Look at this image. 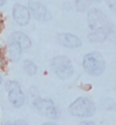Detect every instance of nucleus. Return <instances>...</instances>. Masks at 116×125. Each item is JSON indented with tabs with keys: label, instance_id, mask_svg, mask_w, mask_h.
<instances>
[{
	"label": "nucleus",
	"instance_id": "1",
	"mask_svg": "<svg viewBox=\"0 0 116 125\" xmlns=\"http://www.w3.org/2000/svg\"><path fill=\"white\" fill-rule=\"evenodd\" d=\"M68 112L71 115L75 117H91L96 112V106L91 99L86 97L77 98L73 104H71L68 107Z\"/></svg>",
	"mask_w": 116,
	"mask_h": 125
},
{
	"label": "nucleus",
	"instance_id": "2",
	"mask_svg": "<svg viewBox=\"0 0 116 125\" xmlns=\"http://www.w3.org/2000/svg\"><path fill=\"white\" fill-rule=\"evenodd\" d=\"M83 68L88 74L93 76L101 75L105 71L104 57L97 51L86 53L83 58Z\"/></svg>",
	"mask_w": 116,
	"mask_h": 125
},
{
	"label": "nucleus",
	"instance_id": "3",
	"mask_svg": "<svg viewBox=\"0 0 116 125\" xmlns=\"http://www.w3.org/2000/svg\"><path fill=\"white\" fill-rule=\"evenodd\" d=\"M50 67L53 71V73L62 80L70 79L74 72L72 62L66 56H57L53 58L50 62Z\"/></svg>",
	"mask_w": 116,
	"mask_h": 125
},
{
	"label": "nucleus",
	"instance_id": "4",
	"mask_svg": "<svg viewBox=\"0 0 116 125\" xmlns=\"http://www.w3.org/2000/svg\"><path fill=\"white\" fill-rule=\"evenodd\" d=\"M33 106L34 108L44 117L53 118V119H56L58 117V110H57L53 101L50 100V99H43V98L34 99Z\"/></svg>",
	"mask_w": 116,
	"mask_h": 125
},
{
	"label": "nucleus",
	"instance_id": "5",
	"mask_svg": "<svg viewBox=\"0 0 116 125\" xmlns=\"http://www.w3.org/2000/svg\"><path fill=\"white\" fill-rule=\"evenodd\" d=\"M6 90L8 91V100L14 107L20 108L25 102V95L21 89L20 84L14 81H9L6 84Z\"/></svg>",
	"mask_w": 116,
	"mask_h": 125
},
{
	"label": "nucleus",
	"instance_id": "6",
	"mask_svg": "<svg viewBox=\"0 0 116 125\" xmlns=\"http://www.w3.org/2000/svg\"><path fill=\"white\" fill-rule=\"evenodd\" d=\"M88 23H89L90 30H96V29L109 25V22L107 20L106 15L101 10L96 9V8L90 9L89 16H88Z\"/></svg>",
	"mask_w": 116,
	"mask_h": 125
},
{
	"label": "nucleus",
	"instance_id": "7",
	"mask_svg": "<svg viewBox=\"0 0 116 125\" xmlns=\"http://www.w3.org/2000/svg\"><path fill=\"white\" fill-rule=\"evenodd\" d=\"M29 11H30V14H32V16L35 20L40 21V22H48L53 17L50 11L47 9V7L38 1H30L29 2Z\"/></svg>",
	"mask_w": 116,
	"mask_h": 125
},
{
	"label": "nucleus",
	"instance_id": "8",
	"mask_svg": "<svg viewBox=\"0 0 116 125\" xmlns=\"http://www.w3.org/2000/svg\"><path fill=\"white\" fill-rule=\"evenodd\" d=\"M13 17H14V21H15L18 25L25 26V25H27L29 22H30L31 14L25 6L20 5V3H16L13 8Z\"/></svg>",
	"mask_w": 116,
	"mask_h": 125
},
{
	"label": "nucleus",
	"instance_id": "9",
	"mask_svg": "<svg viewBox=\"0 0 116 125\" xmlns=\"http://www.w3.org/2000/svg\"><path fill=\"white\" fill-rule=\"evenodd\" d=\"M57 42L65 48H79L82 44V41L74 34L71 33H59L57 34Z\"/></svg>",
	"mask_w": 116,
	"mask_h": 125
},
{
	"label": "nucleus",
	"instance_id": "10",
	"mask_svg": "<svg viewBox=\"0 0 116 125\" xmlns=\"http://www.w3.org/2000/svg\"><path fill=\"white\" fill-rule=\"evenodd\" d=\"M113 33V26L112 25H107V26L100 27V29H96V30H90L89 33V39L91 42L98 43V42H104L105 40L108 38L109 34Z\"/></svg>",
	"mask_w": 116,
	"mask_h": 125
},
{
	"label": "nucleus",
	"instance_id": "11",
	"mask_svg": "<svg viewBox=\"0 0 116 125\" xmlns=\"http://www.w3.org/2000/svg\"><path fill=\"white\" fill-rule=\"evenodd\" d=\"M8 41H15L20 44L23 49H27L30 48L32 42H31V39L26 34H24L23 32H14L13 34H10V36L8 38Z\"/></svg>",
	"mask_w": 116,
	"mask_h": 125
},
{
	"label": "nucleus",
	"instance_id": "12",
	"mask_svg": "<svg viewBox=\"0 0 116 125\" xmlns=\"http://www.w3.org/2000/svg\"><path fill=\"white\" fill-rule=\"evenodd\" d=\"M22 50L23 48L15 41H9L8 44V56L11 62H18L22 57Z\"/></svg>",
	"mask_w": 116,
	"mask_h": 125
},
{
	"label": "nucleus",
	"instance_id": "13",
	"mask_svg": "<svg viewBox=\"0 0 116 125\" xmlns=\"http://www.w3.org/2000/svg\"><path fill=\"white\" fill-rule=\"evenodd\" d=\"M23 68H24V72L26 73L27 75H31V76L35 75L38 72V66L33 62H31V60H26L24 62Z\"/></svg>",
	"mask_w": 116,
	"mask_h": 125
},
{
	"label": "nucleus",
	"instance_id": "14",
	"mask_svg": "<svg viewBox=\"0 0 116 125\" xmlns=\"http://www.w3.org/2000/svg\"><path fill=\"white\" fill-rule=\"evenodd\" d=\"M75 6H76L77 10L84 11L88 8V0H75Z\"/></svg>",
	"mask_w": 116,
	"mask_h": 125
},
{
	"label": "nucleus",
	"instance_id": "15",
	"mask_svg": "<svg viewBox=\"0 0 116 125\" xmlns=\"http://www.w3.org/2000/svg\"><path fill=\"white\" fill-rule=\"evenodd\" d=\"M5 64H6V62H5V58H3L2 53L0 52V69L5 68Z\"/></svg>",
	"mask_w": 116,
	"mask_h": 125
},
{
	"label": "nucleus",
	"instance_id": "16",
	"mask_svg": "<svg viewBox=\"0 0 116 125\" xmlns=\"http://www.w3.org/2000/svg\"><path fill=\"white\" fill-rule=\"evenodd\" d=\"M106 2L108 3V6L110 7V9H114V8H115L116 0H106Z\"/></svg>",
	"mask_w": 116,
	"mask_h": 125
},
{
	"label": "nucleus",
	"instance_id": "17",
	"mask_svg": "<svg viewBox=\"0 0 116 125\" xmlns=\"http://www.w3.org/2000/svg\"><path fill=\"white\" fill-rule=\"evenodd\" d=\"M6 1H7V0H0V7L3 6V5L6 3Z\"/></svg>",
	"mask_w": 116,
	"mask_h": 125
},
{
	"label": "nucleus",
	"instance_id": "18",
	"mask_svg": "<svg viewBox=\"0 0 116 125\" xmlns=\"http://www.w3.org/2000/svg\"><path fill=\"white\" fill-rule=\"evenodd\" d=\"M92 1H95V2H100L101 0H92Z\"/></svg>",
	"mask_w": 116,
	"mask_h": 125
},
{
	"label": "nucleus",
	"instance_id": "19",
	"mask_svg": "<svg viewBox=\"0 0 116 125\" xmlns=\"http://www.w3.org/2000/svg\"><path fill=\"white\" fill-rule=\"evenodd\" d=\"M1 82H2V77H1V75H0V84H1Z\"/></svg>",
	"mask_w": 116,
	"mask_h": 125
}]
</instances>
